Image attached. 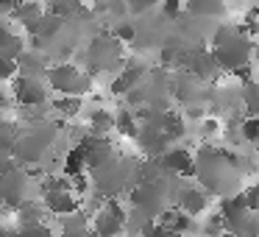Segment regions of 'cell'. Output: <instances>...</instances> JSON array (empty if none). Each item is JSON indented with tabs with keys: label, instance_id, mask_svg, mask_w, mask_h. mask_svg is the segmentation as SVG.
<instances>
[{
	"label": "cell",
	"instance_id": "5b68a950",
	"mask_svg": "<svg viewBox=\"0 0 259 237\" xmlns=\"http://www.w3.org/2000/svg\"><path fill=\"white\" fill-rule=\"evenodd\" d=\"M48 84L64 98H81L90 90V75H84L73 64H56V67H48Z\"/></svg>",
	"mask_w": 259,
	"mask_h": 237
},
{
	"label": "cell",
	"instance_id": "9a60e30c",
	"mask_svg": "<svg viewBox=\"0 0 259 237\" xmlns=\"http://www.w3.org/2000/svg\"><path fill=\"white\" fill-rule=\"evenodd\" d=\"M142 75H145V67H142V64H128V67H125L123 73H120L117 78L112 81V92H114V95H123V92L140 87V78H142Z\"/></svg>",
	"mask_w": 259,
	"mask_h": 237
},
{
	"label": "cell",
	"instance_id": "8fae6325",
	"mask_svg": "<svg viewBox=\"0 0 259 237\" xmlns=\"http://www.w3.org/2000/svg\"><path fill=\"white\" fill-rule=\"evenodd\" d=\"M223 229L229 234H237V237H259V215L242 209V212H237V215L223 220Z\"/></svg>",
	"mask_w": 259,
	"mask_h": 237
},
{
	"label": "cell",
	"instance_id": "60d3db41",
	"mask_svg": "<svg viewBox=\"0 0 259 237\" xmlns=\"http://www.w3.org/2000/svg\"><path fill=\"white\" fill-rule=\"evenodd\" d=\"M0 237H14V231H9V229H0Z\"/></svg>",
	"mask_w": 259,
	"mask_h": 237
},
{
	"label": "cell",
	"instance_id": "4fadbf2b",
	"mask_svg": "<svg viewBox=\"0 0 259 237\" xmlns=\"http://www.w3.org/2000/svg\"><path fill=\"white\" fill-rule=\"evenodd\" d=\"M206 204H209V195L203 190H198V187H184L179 192V212H184L187 218L190 215H201L206 209Z\"/></svg>",
	"mask_w": 259,
	"mask_h": 237
},
{
	"label": "cell",
	"instance_id": "4dcf8cb0",
	"mask_svg": "<svg viewBox=\"0 0 259 237\" xmlns=\"http://www.w3.org/2000/svg\"><path fill=\"white\" fill-rule=\"evenodd\" d=\"M256 134H259V117H248L245 123H242V129H240V137L242 140H256Z\"/></svg>",
	"mask_w": 259,
	"mask_h": 237
},
{
	"label": "cell",
	"instance_id": "52a82bcc",
	"mask_svg": "<svg viewBox=\"0 0 259 237\" xmlns=\"http://www.w3.org/2000/svg\"><path fill=\"white\" fill-rule=\"evenodd\" d=\"M0 201L9 207H23L28 204V176L20 170H6L0 173Z\"/></svg>",
	"mask_w": 259,
	"mask_h": 237
},
{
	"label": "cell",
	"instance_id": "1f68e13d",
	"mask_svg": "<svg viewBox=\"0 0 259 237\" xmlns=\"http://www.w3.org/2000/svg\"><path fill=\"white\" fill-rule=\"evenodd\" d=\"M203 231H206L209 237H223V218H220V215H212L209 223L203 226Z\"/></svg>",
	"mask_w": 259,
	"mask_h": 237
},
{
	"label": "cell",
	"instance_id": "2e32d148",
	"mask_svg": "<svg viewBox=\"0 0 259 237\" xmlns=\"http://www.w3.org/2000/svg\"><path fill=\"white\" fill-rule=\"evenodd\" d=\"M159 226L167 229V231H173V234H179V237L184 234V231L195 229L192 218H187L184 212H179V209H176V212H162V215H159Z\"/></svg>",
	"mask_w": 259,
	"mask_h": 237
},
{
	"label": "cell",
	"instance_id": "ba28073f",
	"mask_svg": "<svg viewBox=\"0 0 259 237\" xmlns=\"http://www.w3.org/2000/svg\"><path fill=\"white\" fill-rule=\"evenodd\" d=\"M123 220H125V212L120 209V204L114 198L103 201L101 212L95 218V237H117L123 231Z\"/></svg>",
	"mask_w": 259,
	"mask_h": 237
},
{
	"label": "cell",
	"instance_id": "74e56055",
	"mask_svg": "<svg viewBox=\"0 0 259 237\" xmlns=\"http://www.w3.org/2000/svg\"><path fill=\"white\" fill-rule=\"evenodd\" d=\"M64 237H92V234H90V229H70V231H64Z\"/></svg>",
	"mask_w": 259,
	"mask_h": 237
},
{
	"label": "cell",
	"instance_id": "4316f807",
	"mask_svg": "<svg viewBox=\"0 0 259 237\" xmlns=\"http://www.w3.org/2000/svg\"><path fill=\"white\" fill-rule=\"evenodd\" d=\"M14 237H53V229L45 223L39 226H20L17 231H14Z\"/></svg>",
	"mask_w": 259,
	"mask_h": 237
},
{
	"label": "cell",
	"instance_id": "b9f144b4",
	"mask_svg": "<svg viewBox=\"0 0 259 237\" xmlns=\"http://www.w3.org/2000/svg\"><path fill=\"white\" fill-rule=\"evenodd\" d=\"M253 14H256V20H259V6H256V9H253Z\"/></svg>",
	"mask_w": 259,
	"mask_h": 237
},
{
	"label": "cell",
	"instance_id": "cb8c5ba5",
	"mask_svg": "<svg viewBox=\"0 0 259 237\" xmlns=\"http://www.w3.org/2000/svg\"><path fill=\"white\" fill-rule=\"evenodd\" d=\"M90 123H92V129H95V134L101 137V131H109L114 126V117L106 112V109H95V112L90 114Z\"/></svg>",
	"mask_w": 259,
	"mask_h": 237
},
{
	"label": "cell",
	"instance_id": "f546056e",
	"mask_svg": "<svg viewBox=\"0 0 259 237\" xmlns=\"http://www.w3.org/2000/svg\"><path fill=\"white\" fill-rule=\"evenodd\" d=\"M242 204H245L248 212H256L259 215V184L248 187V190L242 192Z\"/></svg>",
	"mask_w": 259,
	"mask_h": 237
},
{
	"label": "cell",
	"instance_id": "7a4b0ae2",
	"mask_svg": "<svg viewBox=\"0 0 259 237\" xmlns=\"http://www.w3.org/2000/svg\"><path fill=\"white\" fill-rule=\"evenodd\" d=\"M212 59L220 70H240L251 62V42L237 28H220L212 40Z\"/></svg>",
	"mask_w": 259,
	"mask_h": 237
},
{
	"label": "cell",
	"instance_id": "603a6c76",
	"mask_svg": "<svg viewBox=\"0 0 259 237\" xmlns=\"http://www.w3.org/2000/svg\"><path fill=\"white\" fill-rule=\"evenodd\" d=\"M42 207H36V204H23L20 207V226H39L42 223Z\"/></svg>",
	"mask_w": 259,
	"mask_h": 237
},
{
	"label": "cell",
	"instance_id": "7402d4cb",
	"mask_svg": "<svg viewBox=\"0 0 259 237\" xmlns=\"http://www.w3.org/2000/svg\"><path fill=\"white\" fill-rule=\"evenodd\" d=\"M81 168H84V145L78 142L75 148H70L67 159H64V173H67V176H78Z\"/></svg>",
	"mask_w": 259,
	"mask_h": 237
},
{
	"label": "cell",
	"instance_id": "ee69618b",
	"mask_svg": "<svg viewBox=\"0 0 259 237\" xmlns=\"http://www.w3.org/2000/svg\"><path fill=\"white\" fill-rule=\"evenodd\" d=\"M253 142H256V145H259V134H256V140H253Z\"/></svg>",
	"mask_w": 259,
	"mask_h": 237
},
{
	"label": "cell",
	"instance_id": "8992f818",
	"mask_svg": "<svg viewBox=\"0 0 259 237\" xmlns=\"http://www.w3.org/2000/svg\"><path fill=\"white\" fill-rule=\"evenodd\" d=\"M123 59V42H117L112 34H98L90 45L87 62H90L92 73H103V70H114Z\"/></svg>",
	"mask_w": 259,
	"mask_h": 237
},
{
	"label": "cell",
	"instance_id": "30bf717a",
	"mask_svg": "<svg viewBox=\"0 0 259 237\" xmlns=\"http://www.w3.org/2000/svg\"><path fill=\"white\" fill-rule=\"evenodd\" d=\"M12 90H14V98L23 106H39V103L48 101V90L39 78H25V75H20Z\"/></svg>",
	"mask_w": 259,
	"mask_h": 237
},
{
	"label": "cell",
	"instance_id": "7c38bea8",
	"mask_svg": "<svg viewBox=\"0 0 259 237\" xmlns=\"http://www.w3.org/2000/svg\"><path fill=\"white\" fill-rule=\"evenodd\" d=\"M162 168H167L176 176H195V159L184 148H173L162 156Z\"/></svg>",
	"mask_w": 259,
	"mask_h": 237
},
{
	"label": "cell",
	"instance_id": "e0dca14e",
	"mask_svg": "<svg viewBox=\"0 0 259 237\" xmlns=\"http://www.w3.org/2000/svg\"><path fill=\"white\" fill-rule=\"evenodd\" d=\"M12 14L25 25V28L31 31V34H36V25H39V20H42V14H45V9L36 6V3H23V6H14Z\"/></svg>",
	"mask_w": 259,
	"mask_h": 237
},
{
	"label": "cell",
	"instance_id": "ab89813d",
	"mask_svg": "<svg viewBox=\"0 0 259 237\" xmlns=\"http://www.w3.org/2000/svg\"><path fill=\"white\" fill-rule=\"evenodd\" d=\"M148 6H151V3H131L128 9H131V12H145Z\"/></svg>",
	"mask_w": 259,
	"mask_h": 237
},
{
	"label": "cell",
	"instance_id": "7bdbcfd3",
	"mask_svg": "<svg viewBox=\"0 0 259 237\" xmlns=\"http://www.w3.org/2000/svg\"><path fill=\"white\" fill-rule=\"evenodd\" d=\"M223 237H237V234H229V231H226V234H223Z\"/></svg>",
	"mask_w": 259,
	"mask_h": 237
},
{
	"label": "cell",
	"instance_id": "9c48e42d",
	"mask_svg": "<svg viewBox=\"0 0 259 237\" xmlns=\"http://www.w3.org/2000/svg\"><path fill=\"white\" fill-rule=\"evenodd\" d=\"M84 165L87 168H92V170H98V168H103L106 162H112L114 159V148L109 145V140H103V137H87L84 142Z\"/></svg>",
	"mask_w": 259,
	"mask_h": 237
},
{
	"label": "cell",
	"instance_id": "83f0119b",
	"mask_svg": "<svg viewBox=\"0 0 259 237\" xmlns=\"http://www.w3.org/2000/svg\"><path fill=\"white\" fill-rule=\"evenodd\" d=\"M190 9L192 14H206V17H218V14H223V3H190Z\"/></svg>",
	"mask_w": 259,
	"mask_h": 237
},
{
	"label": "cell",
	"instance_id": "836d02e7",
	"mask_svg": "<svg viewBox=\"0 0 259 237\" xmlns=\"http://www.w3.org/2000/svg\"><path fill=\"white\" fill-rule=\"evenodd\" d=\"M114 40H117V42H131V40H134V36H137V31H134V25H117V28H114Z\"/></svg>",
	"mask_w": 259,
	"mask_h": 237
},
{
	"label": "cell",
	"instance_id": "6da1fadb",
	"mask_svg": "<svg viewBox=\"0 0 259 237\" xmlns=\"http://www.w3.org/2000/svg\"><path fill=\"white\" fill-rule=\"evenodd\" d=\"M240 159L231 151H218V148L203 145L198 151L195 162V176H201V181L206 184L209 192H220L223 198H229V192L240 181Z\"/></svg>",
	"mask_w": 259,
	"mask_h": 237
},
{
	"label": "cell",
	"instance_id": "5bb4252c",
	"mask_svg": "<svg viewBox=\"0 0 259 237\" xmlns=\"http://www.w3.org/2000/svg\"><path fill=\"white\" fill-rule=\"evenodd\" d=\"M45 209L53 215H62V218H67V215L78 212V201H75L73 192H48L45 195Z\"/></svg>",
	"mask_w": 259,
	"mask_h": 237
},
{
	"label": "cell",
	"instance_id": "44dd1931",
	"mask_svg": "<svg viewBox=\"0 0 259 237\" xmlns=\"http://www.w3.org/2000/svg\"><path fill=\"white\" fill-rule=\"evenodd\" d=\"M62 25H64V20H59V17H53V14H42V20H39V25H36V34H34V40H51V36H56L59 31H62Z\"/></svg>",
	"mask_w": 259,
	"mask_h": 237
},
{
	"label": "cell",
	"instance_id": "ac0fdd59",
	"mask_svg": "<svg viewBox=\"0 0 259 237\" xmlns=\"http://www.w3.org/2000/svg\"><path fill=\"white\" fill-rule=\"evenodd\" d=\"M23 51H25L23 40H20V36H14L6 25L0 23V59H14V62H17V56Z\"/></svg>",
	"mask_w": 259,
	"mask_h": 237
},
{
	"label": "cell",
	"instance_id": "f1b7e54d",
	"mask_svg": "<svg viewBox=\"0 0 259 237\" xmlns=\"http://www.w3.org/2000/svg\"><path fill=\"white\" fill-rule=\"evenodd\" d=\"M53 106H56L62 114H67V117H75V114L81 112V98H59Z\"/></svg>",
	"mask_w": 259,
	"mask_h": 237
},
{
	"label": "cell",
	"instance_id": "3957f363",
	"mask_svg": "<svg viewBox=\"0 0 259 237\" xmlns=\"http://www.w3.org/2000/svg\"><path fill=\"white\" fill-rule=\"evenodd\" d=\"M56 140V126L53 123H34L25 134H20L12 145V153L23 165H34L48 153V148Z\"/></svg>",
	"mask_w": 259,
	"mask_h": 237
},
{
	"label": "cell",
	"instance_id": "8d00e7d4",
	"mask_svg": "<svg viewBox=\"0 0 259 237\" xmlns=\"http://www.w3.org/2000/svg\"><path fill=\"white\" fill-rule=\"evenodd\" d=\"M179 12H181V3H164V14L167 17H176Z\"/></svg>",
	"mask_w": 259,
	"mask_h": 237
},
{
	"label": "cell",
	"instance_id": "e575fe53",
	"mask_svg": "<svg viewBox=\"0 0 259 237\" xmlns=\"http://www.w3.org/2000/svg\"><path fill=\"white\" fill-rule=\"evenodd\" d=\"M70 184H75V190H78V192H87V190H90V181H87L84 173L73 176V179H70Z\"/></svg>",
	"mask_w": 259,
	"mask_h": 237
},
{
	"label": "cell",
	"instance_id": "277c9868",
	"mask_svg": "<svg viewBox=\"0 0 259 237\" xmlns=\"http://www.w3.org/2000/svg\"><path fill=\"white\" fill-rule=\"evenodd\" d=\"M137 173H140V168H137L134 162L114 156L112 162H106L103 168L95 170V184L103 195H117L120 190H125V187L134 181Z\"/></svg>",
	"mask_w": 259,
	"mask_h": 237
},
{
	"label": "cell",
	"instance_id": "484cf974",
	"mask_svg": "<svg viewBox=\"0 0 259 237\" xmlns=\"http://www.w3.org/2000/svg\"><path fill=\"white\" fill-rule=\"evenodd\" d=\"M242 101H245L248 112L251 114H259V84H245V90H242Z\"/></svg>",
	"mask_w": 259,
	"mask_h": 237
},
{
	"label": "cell",
	"instance_id": "ffe728a7",
	"mask_svg": "<svg viewBox=\"0 0 259 237\" xmlns=\"http://www.w3.org/2000/svg\"><path fill=\"white\" fill-rule=\"evenodd\" d=\"M17 70H23L25 78H36L39 73H48V70H45V62H42L36 53H25V51L17 56Z\"/></svg>",
	"mask_w": 259,
	"mask_h": 237
},
{
	"label": "cell",
	"instance_id": "d590c367",
	"mask_svg": "<svg viewBox=\"0 0 259 237\" xmlns=\"http://www.w3.org/2000/svg\"><path fill=\"white\" fill-rule=\"evenodd\" d=\"M201 131H203V134H206V137H212L214 131H218V123H214V120H203Z\"/></svg>",
	"mask_w": 259,
	"mask_h": 237
},
{
	"label": "cell",
	"instance_id": "d6a6232c",
	"mask_svg": "<svg viewBox=\"0 0 259 237\" xmlns=\"http://www.w3.org/2000/svg\"><path fill=\"white\" fill-rule=\"evenodd\" d=\"M17 75V62L14 59H0V81L14 78Z\"/></svg>",
	"mask_w": 259,
	"mask_h": 237
},
{
	"label": "cell",
	"instance_id": "d4e9b609",
	"mask_svg": "<svg viewBox=\"0 0 259 237\" xmlns=\"http://www.w3.org/2000/svg\"><path fill=\"white\" fill-rule=\"evenodd\" d=\"M114 126H117V129L123 131L125 137H137V134H140V126L134 123L131 112H117V117H114Z\"/></svg>",
	"mask_w": 259,
	"mask_h": 237
},
{
	"label": "cell",
	"instance_id": "f35d334b",
	"mask_svg": "<svg viewBox=\"0 0 259 237\" xmlns=\"http://www.w3.org/2000/svg\"><path fill=\"white\" fill-rule=\"evenodd\" d=\"M187 114H190V117H201L203 109H201V106H190V109H187Z\"/></svg>",
	"mask_w": 259,
	"mask_h": 237
},
{
	"label": "cell",
	"instance_id": "d6986e66",
	"mask_svg": "<svg viewBox=\"0 0 259 237\" xmlns=\"http://www.w3.org/2000/svg\"><path fill=\"white\" fill-rule=\"evenodd\" d=\"M190 67H192V73L198 75V78H214L218 75V62L212 59V53H195V56L190 59Z\"/></svg>",
	"mask_w": 259,
	"mask_h": 237
}]
</instances>
